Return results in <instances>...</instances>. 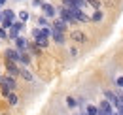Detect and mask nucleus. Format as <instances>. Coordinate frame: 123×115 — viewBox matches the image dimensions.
I'll return each instance as SVG.
<instances>
[{"label": "nucleus", "mask_w": 123, "mask_h": 115, "mask_svg": "<svg viewBox=\"0 0 123 115\" xmlns=\"http://www.w3.org/2000/svg\"><path fill=\"white\" fill-rule=\"evenodd\" d=\"M23 29H25V23H23V21H15L13 27H12L10 32H8V36H10L12 40H17V38H19V32H21Z\"/></svg>", "instance_id": "f257e3e1"}, {"label": "nucleus", "mask_w": 123, "mask_h": 115, "mask_svg": "<svg viewBox=\"0 0 123 115\" xmlns=\"http://www.w3.org/2000/svg\"><path fill=\"white\" fill-rule=\"evenodd\" d=\"M59 15H61V19L64 21V23H76L74 15L70 13V10H68V8H64V6H62L61 10H59Z\"/></svg>", "instance_id": "f03ea898"}, {"label": "nucleus", "mask_w": 123, "mask_h": 115, "mask_svg": "<svg viewBox=\"0 0 123 115\" xmlns=\"http://www.w3.org/2000/svg\"><path fill=\"white\" fill-rule=\"evenodd\" d=\"M6 60H12V62H19V57H21V51L19 49H6Z\"/></svg>", "instance_id": "7ed1b4c3"}, {"label": "nucleus", "mask_w": 123, "mask_h": 115, "mask_svg": "<svg viewBox=\"0 0 123 115\" xmlns=\"http://www.w3.org/2000/svg\"><path fill=\"white\" fill-rule=\"evenodd\" d=\"M112 106H114L112 102L102 100V102H100V106H98V109H100L104 115H114V108H112Z\"/></svg>", "instance_id": "20e7f679"}, {"label": "nucleus", "mask_w": 123, "mask_h": 115, "mask_svg": "<svg viewBox=\"0 0 123 115\" xmlns=\"http://www.w3.org/2000/svg\"><path fill=\"white\" fill-rule=\"evenodd\" d=\"M0 85L2 87H8V89H10V91H12V89H15V79H13V77H12V75H4V77H2V79H0Z\"/></svg>", "instance_id": "39448f33"}, {"label": "nucleus", "mask_w": 123, "mask_h": 115, "mask_svg": "<svg viewBox=\"0 0 123 115\" xmlns=\"http://www.w3.org/2000/svg\"><path fill=\"white\" fill-rule=\"evenodd\" d=\"M6 68H8V72H10V75H12V77H13V75H17V74H21V68L17 66V62L6 60Z\"/></svg>", "instance_id": "423d86ee"}, {"label": "nucleus", "mask_w": 123, "mask_h": 115, "mask_svg": "<svg viewBox=\"0 0 123 115\" xmlns=\"http://www.w3.org/2000/svg\"><path fill=\"white\" fill-rule=\"evenodd\" d=\"M70 38L74 40V42H78V43H83L85 40H87V36L81 32V30H72V34H70Z\"/></svg>", "instance_id": "0eeeda50"}, {"label": "nucleus", "mask_w": 123, "mask_h": 115, "mask_svg": "<svg viewBox=\"0 0 123 115\" xmlns=\"http://www.w3.org/2000/svg\"><path fill=\"white\" fill-rule=\"evenodd\" d=\"M51 38H53L57 43H64V34H62L61 30L53 29V27H51Z\"/></svg>", "instance_id": "6e6552de"}, {"label": "nucleus", "mask_w": 123, "mask_h": 115, "mask_svg": "<svg viewBox=\"0 0 123 115\" xmlns=\"http://www.w3.org/2000/svg\"><path fill=\"white\" fill-rule=\"evenodd\" d=\"M42 12H44L46 17H55V13H57V10H55L51 4H44V6H42Z\"/></svg>", "instance_id": "1a4fd4ad"}, {"label": "nucleus", "mask_w": 123, "mask_h": 115, "mask_svg": "<svg viewBox=\"0 0 123 115\" xmlns=\"http://www.w3.org/2000/svg\"><path fill=\"white\" fill-rule=\"evenodd\" d=\"M15 45H17V49H19V51H25V49L29 47V42H27L23 36H19V38L15 40Z\"/></svg>", "instance_id": "9d476101"}, {"label": "nucleus", "mask_w": 123, "mask_h": 115, "mask_svg": "<svg viewBox=\"0 0 123 115\" xmlns=\"http://www.w3.org/2000/svg\"><path fill=\"white\" fill-rule=\"evenodd\" d=\"M34 42H36V45H40V47H47L49 45V38H46V36H38V38H34Z\"/></svg>", "instance_id": "9b49d317"}, {"label": "nucleus", "mask_w": 123, "mask_h": 115, "mask_svg": "<svg viewBox=\"0 0 123 115\" xmlns=\"http://www.w3.org/2000/svg\"><path fill=\"white\" fill-rule=\"evenodd\" d=\"M19 75H21L25 81H34V75H32V74L29 72L27 68H21V74H19Z\"/></svg>", "instance_id": "f8f14e48"}, {"label": "nucleus", "mask_w": 123, "mask_h": 115, "mask_svg": "<svg viewBox=\"0 0 123 115\" xmlns=\"http://www.w3.org/2000/svg\"><path fill=\"white\" fill-rule=\"evenodd\" d=\"M104 96H106V100L112 102L114 106H116V102H117V98H119V96H117V94H114L112 91H104Z\"/></svg>", "instance_id": "ddd939ff"}, {"label": "nucleus", "mask_w": 123, "mask_h": 115, "mask_svg": "<svg viewBox=\"0 0 123 115\" xmlns=\"http://www.w3.org/2000/svg\"><path fill=\"white\" fill-rule=\"evenodd\" d=\"M53 29L61 30V32H64L66 30V23L62 21V19H57V21H53Z\"/></svg>", "instance_id": "4468645a"}, {"label": "nucleus", "mask_w": 123, "mask_h": 115, "mask_svg": "<svg viewBox=\"0 0 123 115\" xmlns=\"http://www.w3.org/2000/svg\"><path fill=\"white\" fill-rule=\"evenodd\" d=\"M102 17H104V13L100 10H95V13L91 15V21L93 23H98V21H102Z\"/></svg>", "instance_id": "2eb2a0df"}, {"label": "nucleus", "mask_w": 123, "mask_h": 115, "mask_svg": "<svg viewBox=\"0 0 123 115\" xmlns=\"http://www.w3.org/2000/svg\"><path fill=\"white\" fill-rule=\"evenodd\" d=\"M85 113H87V115H98V113H100V109H98L97 106H87V108H85Z\"/></svg>", "instance_id": "dca6fc26"}, {"label": "nucleus", "mask_w": 123, "mask_h": 115, "mask_svg": "<svg viewBox=\"0 0 123 115\" xmlns=\"http://www.w3.org/2000/svg\"><path fill=\"white\" fill-rule=\"evenodd\" d=\"M13 23H15V21H12V19H2V25H0V27L6 29V30H10L12 27H13Z\"/></svg>", "instance_id": "f3484780"}, {"label": "nucleus", "mask_w": 123, "mask_h": 115, "mask_svg": "<svg viewBox=\"0 0 123 115\" xmlns=\"http://www.w3.org/2000/svg\"><path fill=\"white\" fill-rule=\"evenodd\" d=\"M8 102H10V106H15L17 102H19V98H17V94H13V92H10V94H8Z\"/></svg>", "instance_id": "a211bd4d"}, {"label": "nucleus", "mask_w": 123, "mask_h": 115, "mask_svg": "<svg viewBox=\"0 0 123 115\" xmlns=\"http://www.w3.org/2000/svg\"><path fill=\"white\" fill-rule=\"evenodd\" d=\"M19 62H23V64H29V62H31V57H29L27 53H23V51H21V57H19Z\"/></svg>", "instance_id": "6ab92c4d"}, {"label": "nucleus", "mask_w": 123, "mask_h": 115, "mask_svg": "<svg viewBox=\"0 0 123 115\" xmlns=\"http://www.w3.org/2000/svg\"><path fill=\"white\" fill-rule=\"evenodd\" d=\"M4 19H12V21H13V19H15V13H13V12H12V10H4Z\"/></svg>", "instance_id": "aec40b11"}, {"label": "nucleus", "mask_w": 123, "mask_h": 115, "mask_svg": "<svg viewBox=\"0 0 123 115\" xmlns=\"http://www.w3.org/2000/svg\"><path fill=\"white\" fill-rule=\"evenodd\" d=\"M66 106H68V108H76L78 100H76V98H72V96H68V98H66Z\"/></svg>", "instance_id": "412c9836"}, {"label": "nucleus", "mask_w": 123, "mask_h": 115, "mask_svg": "<svg viewBox=\"0 0 123 115\" xmlns=\"http://www.w3.org/2000/svg\"><path fill=\"white\" fill-rule=\"evenodd\" d=\"M27 19H29V12H21V13H19V21H23V23H25Z\"/></svg>", "instance_id": "4be33fe9"}, {"label": "nucleus", "mask_w": 123, "mask_h": 115, "mask_svg": "<svg viewBox=\"0 0 123 115\" xmlns=\"http://www.w3.org/2000/svg\"><path fill=\"white\" fill-rule=\"evenodd\" d=\"M87 2L91 4V6L95 8V10H100V4H98V0H87Z\"/></svg>", "instance_id": "5701e85b"}, {"label": "nucleus", "mask_w": 123, "mask_h": 115, "mask_svg": "<svg viewBox=\"0 0 123 115\" xmlns=\"http://www.w3.org/2000/svg\"><path fill=\"white\" fill-rule=\"evenodd\" d=\"M6 38H8V30L0 27V40H6Z\"/></svg>", "instance_id": "b1692460"}, {"label": "nucleus", "mask_w": 123, "mask_h": 115, "mask_svg": "<svg viewBox=\"0 0 123 115\" xmlns=\"http://www.w3.org/2000/svg\"><path fill=\"white\" fill-rule=\"evenodd\" d=\"M38 25H40L42 29H44V27H47V19H46V17H40V19H38Z\"/></svg>", "instance_id": "393cba45"}, {"label": "nucleus", "mask_w": 123, "mask_h": 115, "mask_svg": "<svg viewBox=\"0 0 123 115\" xmlns=\"http://www.w3.org/2000/svg\"><path fill=\"white\" fill-rule=\"evenodd\" d=\"M116 85L119 87V89H123V75H119V77L116 79Z\"/></svg>", "instance_id": "a878e982"}, {"label": "nucleus", "mask_w": 123, "mask_h": 115, "mask_svg": "<svg viewBox=\"0 0 123 115\" xmlns=\"http://www.w3.org/2000/svg\"><path fill=\"white\" fill-rule=\"evenodd\" d=\"M32 4H34V6H40V8L44 6V2H42V0H32Z\"/></svg>", "instance_id": "bb28decb"}, {"label": "nucleus", "mask_w": 123, "mask_h": 115, "mask_svg": "<svg viewBox=\"0 0 123 115\" xmlns=\"http://www.w3.org/2000/svg\"><path fill=\"white\" fill-rule=\"evenodd\" d=\"M70 53H72V57H78V49H74V47L70 49Z\"/></svg>", "instance_id": "cd10ccee"}, {"label": "nucleus", "mask_w": 123, "mask_h": 115, "mask_svg": "<svg viewBox=\"0 0 123 115\" xmlns=\"http://www.w3.org/2000/svg\"><path fill=\"white\" fill-rule=\"evenodd\" d=\"M4 4H6V0H0V6H4Z\"/></svg>", "instance_id": "c85d7f7f"}, {"label": "nucleus", "mask_w": 123, "mask_h": 115, "mask_svg": "<svg viewBox=\"0 0 123 115\" xmlns=\"http://www.w3.org/2000/svg\"><path fill=\"white\" fill-rule=\"evenodd\" d=\"M0 79H2V77H0Z\"/></svg>", "instance_id": "c756f323"}]
</instances>
